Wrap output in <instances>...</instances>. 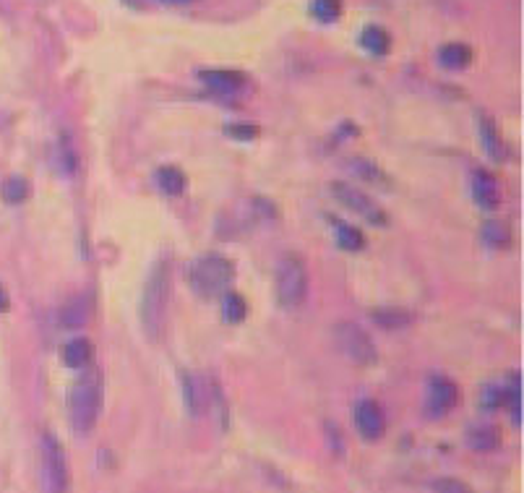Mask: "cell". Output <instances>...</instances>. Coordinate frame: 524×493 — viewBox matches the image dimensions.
I'll use <instances>...</instances> for the list:
<instances>
[{
  "label": "cell",
  "mask_w": 524,
  "mask_h": 493,
  "mask_svg": "<svg viewBox=\"0 0 524 493\" xmlns=\"http://www.w3.org/2000/svg\"><path fill=\"white\" fill-rule=\"evenodd\" d=\"M167 311H170V269L167 264H157L146 280L141 298V324L149 340H160L165 334Z\"/></svg>",
  "instance_id": "obj_1"
},
{
  "label": "cell",
  "mask_w": 524,
  "mask_h": 493,
  "mask_svg": "<svg viewBox=\"0 0 524 493\" xmlns=\"http://www.w3.org/2000/svg\"><path fill=\"white\" fill-rule=\"evenodd\" d=\"M102 413V379L97 374H89L73 384L68 394V418H71L73 431L79 436H87L94 431Z\"/></svg>",
  "instance_id": "obj_2"
},
{
  "label": "cell",
  "mask_w": 524,
  "mask_h": 493,
  "mask_svg": "<svg viewBox=\"0 0 524 493\" xmlns=\"http://www.w3.org/2000/svg\"><path fill=\"white\" fill-rule=\"evenodd\" d=\"M233 280H235V269L225 256L209 254V256H201L199 261H193L191 285L193 290H196L199 295H204V298L222 295L227 287L233 285Z\"/></svg>",
  "instance_id": "obj_3"
},
{
  "label": "cell",
  "mask_w": 524,
  "mask_h": 493,
  "mask_svg": "<svg viewBox=\"0 0 524 493\" xmlns=\"http://www.w3.org/2000/svg\"><path fill=\"white\" fill-rule=\"evenodd\" d=\"M308 298V269L306 261L295 254H287L277 269V300L279 306L292 311L300 308Z\"/></svg>",
  "instance_id": "obj_4"
},
{
  "label": "cell",
  "mask_w": 524,
  "mask_h": 493,
  "mask_svg": "<svg viewBox=\"0 0 524 493\" xmlns=\"http://www.w3.org/2000/svg\"><path fill=\"white\" fill-rule=\"evenodd\" d=\"M42 475L47 493H68L71 486V465L66 449L55 434L42 436Z\"/></svg>",
  "instance_id": "obj_5"
},
{
  "label": "cell",
  "mask_w": 524,
  "mask_h": 493,
  "mask_svg": "<svg viewBox=\"0 0 524 493\" xmlns=\"http://www.w3.org/2000/svg\"><path fill=\"white\" fill-rule=\"evenodd\" d=\"M334 340H337L339 353L347 355L358 366H371V363L379 360V350H376L373 340L368 337V332H363L352 321H342V324L334 327Z\"/></svg>",
  "instance_id": "obj_6"
},
{
  "label": "cell",
  "mask_w": 524,
  "mask_h": 493,
  "mask_svg": "<svg viewBox=\"0 0 524 493\" xmlns=\"http://www.w3.org/2000/svg\"><path fill=\"white\" fill-rule=\"evenodd\" d=\"M334 196H337L347 209L363 217L365 222H371V225H386V212L371 199V196H365L363 191L358 188L347 186V183H334Z\"/></svg>",
  "instance_id": "obj_7"
},
{
  "label": "cell",
  "mask_w": 524,
  "mask_h": 493,
  "mask_svg": "<svg viewBox=\"0 0 524 493\" xmlns=\"http://www.w3.org/2000/svg\"><path fill=\"white\" fill-rule=\"evenodd\" d=\"M352 420H355V428L358 434L368 441H379L384 436L386 420H384V410L379 407V402L373 400H363L355 405L352 410Z\"/></svg>",
  "instance_id": "obj_8"
},
{
  "label": "cell",
  "mask_w": 524,
  "mask_h": 493,
  "mask_svg": "<svg viewBox=\"0 0 524 493\" xmlns=\"http://www.w3.org/2000/svg\"><path fill=\"white\" fill-rule=\"evenodd\" d=\"M459 402V389L452 379L446 376H436L431 379V387H428V410L431 415H446L452 413Z\"/></svg>",
  "instance_id": "obj_9"
},
{
  "label": "cell",
  "mask_w": 524,
  "mask_h": 493,
  "mask_svg": "<svg viewBox=\"0 0 524 493\" xmlns=\"http://www.w3.org/2000/svg\"><path fill=\"white\" fill-rule=\"evenodd\" d=\"M472 188V199L478 201V207L483 209H496L498 201H501V188H498V180L493 178L488 170H475L470 180Z\"/></svg>",
  "instance_id": "obj_10"
},
{
  "label": "cell",
  "mask_w": 524,
  "mask_h": 493,
  "mask_svg": "<svg viewBox=\"0 0 524 493\" xmlns=\"http://www.w3.org/2000/svg\"><path fill=\"white\" fill-rule=\"evenodd\" d=\"M183 397H186L188 413H191L193 418H199V415H204L206 410H209L212 387H209L201 376H186V381H183Z\"/></svg>",
  "instance_id": "obj_11"
},
{
  "label": "cell",
  "mask_w": 524,
  "mask_h": 493,
  "mask_svg": "<svg viewBox=\"0 0 524 493\" xmlns=\"http://www.w3.org/2000/svg\"><path fill=\"white\" fill-rule=\"evenodd\" d=\"M201 79L212 92L225 94V97H233L243 89V76L233 74V71H206V74H201Z\"/></svg>",
  "instance_id": "obj_12"
},
{
  "label": "cell",
  "mask_w": 524,
  "mask_h": 493,
  "mask_svg": "<svg viewBox=\"0 0 524 493\" xmlns=\"http://www.w3.org/2000/svg\"><path fill=\"white\" fill-rule=\"evenodd\" d=\"M480 136H483V149L488 154H491L493 160L496 162H504L506 160V141L501 139V134H498L496 123H493L491 118H480Z\"/></svg>",
  "instance_id": "obj_13"
},
{
  "label": "cell",
  "mask_w": 524,
  "mask_h": 493,
  "mask_svg": "<svg viewBox=\"0 0 524 493\" xmlns=\"http://www.w3.org/2000/svg\"><path fill=\"white\" fill-rule=\"evenodd\" d=\"M467 444H470L475 452H493V449L501 444V436H498L496 426H472L470 434H467Z\"/></svg>",
  "instance_id": "obj_14"
},
{
  "label": "cell",
  "mask_w": 524,
  "mask_h": 493,
  "mask_svg": "<svg viewBox=\"0 0 524 493\" xmlns=\"http://www.w3.org/2000/svg\"><path fill=\"white\" fill-rule=\"evenodd\" d=\"M186 173L180 170V167H173V165H165L157 170V186L165 191L167 196H180L183 191H186Z\"/></svg>",
  "instance_id": "obj_15"
},
{
  "label": "cell",
  "mask_w": 524,
  "mask_h": 493,
  "mask_svg": "<svg viewBox=\"0 0 524 493\" xmlns=\"http://www.w3.org/2000/svg\"><path fill=\"white\" fill-rule=\"evenodd\" d=\"M94 350L92 342L79 337V340H71L66 347H63V360H66L68 368H87L89 360H92Z\"/></svg>",
  "instance_id": "obj_16"
},
{
  "label": "cell",
  "mask_w": 524,
  "mask_h": 493,
  "mask_svg": "<svg viewBox=\"0 0 524 493\" xmlns=\"http://www.w3.org/2000/svg\"><path fill=\"white\" fill-rule=\"evenodd\" d=\"M89 319V298L87 295H79V298H73L66 308H63V314H60V324L68 329L73 327H84Z\"/></svg>",
  "instance_id": "obj_17"
},
{
  "label": "cell",
  "mask_w": 524,
  "mask_h": 493,
  "mask_svg": "<svg viewBox=\"0 0 524 493\" xmlns=\"http://www.w3.org/2000/svg\"><path fill=\"white\" fill-rule=\"evenodd\" d=\"M360 45H363L373 58H384V55L389 53V45H392V42H389V34L381 27H368L360 34Z\"/></svg>",
  "instance_id": "obj_18"
},
{
  "label": "cell",
  "mask_w": 524,
  "mask_h": 493,
  "mask_svg": "<svg viewBox=\"0 0 524 493\" xmlns=\"http://www.w3.org/2000/svg\"><path fill=\"white\" fill-rule=\"evenodd\" d=\"M472 50L462 42H452V45L441 47V66L454 68V71H462V68L470 66Z\"/></svg>",
  "instance_id": "obj_19"
},
{
  "label": "cell",
  "mask_w": 524,
  "mask_h": 493,
  "mask_svg": "<svg viewBox=\"0 0 524 493\" xmlns=\"http://www.w3.org/2000/svg\"><path fill=\"white\" fill-rule=\"evenodd\" d=\"M480 235H483L485 246H491V248H509L511 246V230L501 220L485 222L483 230H480Z\"/></svg>",
  "instance_id": "obj_20"
},
{
  "label": "cell",
  "mask_w": 524,
  "mask_h": 493,
  "mask_svg": "<svg viewBox=\"0 0 524 493\" xmlns=\"http://www.w3.org/2000/svg\"><path fill=\"white\" fill-rule=\"evenodd\" d=\"M504 402L509 405L511 418L517 426H522V376H511V384L504 389Z\"/></svg>",
  "instance_id": "obj_21"
},
{
  "label": "cell",
  "mask_w": 524,
  "mask_h": 493,
  "mask_svg": "<svg viewBox=\"0 0 524 493\" xmlns=\"http://www.w3.org/2000/svg\"><path fill=\"white\" fill-rule=\"evenodd\" d=\"M222 314H225V321H230V324H240L248 316L246 298L238 293H227L225 300H222Z\"/></svg>",
  "instance_id": "obj_22"
},
{
  "label": "cell",
  "mask_w": 524,
  "mask_h": 493,
  "mask_svg": "<svg viewBox=\"0 0 524 493\" xmlns=\"http://www.w3.org/2000/svg\"><path fill=\"white\" fill-rule=\"evenodd\" d=\"M334 233H337V240H339V246H342V248H347V251H363L365 238H363V233H360L358 227L342 225V222H337V225H334Z\"/></svg>",
  "instance_id": "obj_23"
},
{
  "label": "cell",
  "mask_w": 524,
  "mask_h": 493,
  "mask_svg": "<svg viewBox=\"0 0 524 493\" xmlns=\"http://www.w3.org/2000/svg\"><path fill=\"white\" fill-rule=\"evenodd\" d=\"M3 196H6L8 201H14V204L24 201L29 196L27 180H24V178H11L6 183V186H3Z\"/></svg>",
  "instance_id": "obj_24"
},
{
  "label": "cell",
  "mask_w": 524,
  "mask_h": 493,
  "mask_svg": "<svg viewBox=\"0 0 524 493\" xmlns=\"http://www.w3.org/2000/svg\"><path fill=\"white\" fill-rule=\"evenodd\" d=\"M342 11L339 0H313V14L321 21H334Z\"/></svg>",
  "instance_id": "obj_25"
},
{
  "label": "cell",
  "mask_w": 524,
  "mask_h": 493,
  "mask_svg": "<svg viewBox=\"0 0 524 493\" xmlns=\"http://www.w3.org/2000/svg\"><path fill=\"white\" fill-rule=\"evenodd\" d=\"M433 491L436 493H472L470 486H465V483L457 478H438L436 483H433Z\"/></svg>",
  "instance_id": "obj_26"
},
{
  "label": "cell",
  "mask_w": 524,
  "mask_h": 493,
  "mask_svg": "<svg viewBox=\"0 0 524 493\" xmlns=\"http://www.w3.org/2000/svg\"><path fill=\"white\" fill-rule=\"evenodd\" d=\"M483 405H488L493 410V407H498L501 402H504V389H498V387H485L483 389Z\"/></svg>",
  "instance_id": "obj_27"
},
{
  "label": "cell",
  "mask_w": 524,
  "mask_h": 493,
  "mask_svg": "<svg viewBox=\"0 0 524 493\" xmlns=\"http://www.w3.org/2000/svg\"><path fill=\"white\" fill-rule=\"evenodd\" d=\"M227 131H230V134L233 136H243V139H253V136H256V128H251V126H230L227 128Z\"/></svg>",
  "instance_id": "obj_28"
},
{
  "label": "cell",
  "mask_w": 524,
  "mask_h": 493,
  "mask_svg": "<svg viewBox=\"0 0 524 493\" xmlns=\"http://www.w3.org/2000/svg\"><path fill=\"white\" fill-rule=\"evenodd\" d=\"M8 308V295L3 293V287H0V311H6Z\"/></svg>",
  "instance_id": "obj_29"
}]
</instances>
